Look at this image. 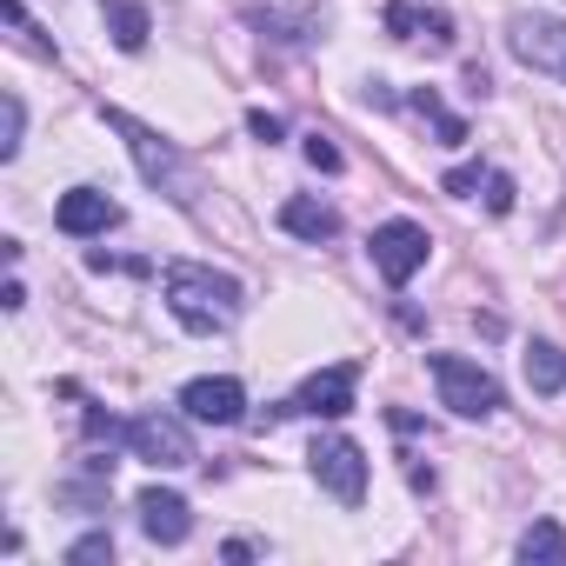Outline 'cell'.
Returning a JSON list of instances; mask_svg holds the SVG:
<instances>
[{
  "label": "cell",
  "mask_w": 566,
  "mask_h": 566,
  "mask_svg": "<svg viewBox=\"0 0 566 566\" xmlns=\"http://www.w3.org/2000/svg\"><path fill=\"white\" fill-rule=\"evenodd\" d=\"M160 287H167V314L187 327V334H227L247 307V287L233 273H213L200 260H174L160 273Z\"/></svg>",
  "instance_id": "6da1fadb"
},
{
  "label": "cell",
  "mask_w": 566,
  "mask_h": 566,
  "mask_svg": "<svg viewBox=\"0 0 566 566\" xmlns=\"http://www.w3.org/2000/svg\"><path fill=\"white\" fill-rule=\"evenodd\" d=\"M427 374H433L447 413H460V420H486V413H500V380H493L480 360H467V354H427Z\"/></svg>",
  "instance_id": "7a4b0ae2"
},
{
  "label": "cell",
  "mask_w": 566,
  "mask_h": 566,
  "mask_svg": "<svg viewBox=\"0 0 566 566\" xmlns=\"http://www.w3.org/2000/svg\"><path fill=\"white\" fill-rule=\"evenodd\" d=\"M107 127H114V134H127V154H134V167H140V180H147V187H160V193L187 200V174H180V147H174V140H160L147 120H134V114H120V107H107Z\"/></svg>",
  "instance_id": "3957f363"
},
{
  "label": "cell",
  "mask_w": 566,
  "mask_h": 566,
  "mask_svg": "<svg viewBox=\"0 0 566 566\" xmlns=\"http://www.w3.org/2000/svg\"><path fill=\"white\" fill-rule=\"evenodd\" d=\"M506 48H513L520 67H533V74H546V81L566 87V21H553V14H513L506 21Z\"/></svg>",
  "instance_id": "277c9868"
},
{
  "label": "cell",
  "mask_w": 566,
  "mask_h": 566,
  "mask_svg": "<svg viewBox=\"0 0 566 566\" xmlns=\"http://www.w3.org/2000/svg\"><path fill=\"white\" fill-rule=\"evenodd\" d=\"M367 253H374V273L387 280V287H407V280L427 266L433 240H427V227H420V220H380V227H374V240H367Z\"/></svg>",
  "instance_id": "5b68a950"
},
{
  "label": "cell",
  "mask_w": 566,
  "mask_h": 566,
  "mask_svg": "<svg viewBox=\"0 0 566 566\" xmlns=\"http://www.w3.org/2000/svg\"><path fill=\"white\" fill-rule=\"evenodd\" d=\"M120 440H127V453H134V460H147V467H160V473L193 467V433H187L174 413H134Z\"/></svg>",
  "instance_id": "8992f818"
},
{
  "label": "cell",
  "mask_w": 566,
  "mask_h": 566,
  "mask_svg": "<svg viewBox=\"0 0 566 566\" xmlns=\"http://www.w3.org/2000/svg\"><path fill=\"white\" fill-rule=\"evenodd\" d=\"M307 467H314V480H321L340 506H360V500H367V453H360V440L327 433V440H314Z\"/></svg>",
  "instance_id": "52a82bcc"
},
{
  "label": "cell",
  "mask_w": 566,
  "mask_h": 566,
  "mask_svg": "<svg viewBox=\"0 0 566 566\" xmlns=\"http://www.w3.org/2000/svg\"><path fill=\"white\" fill-rule=\"evenodd\" d=\"M354 387H360V367H354V360H340V367H321V374H307V380H301V394H294L287 407H273V420H280V413L347 420V413H354Z\"/></svg>",
  "instance_id": "ba28073f"
},
{
  "label": "cell",
  "mask_w": 566,
  "mask_h": 566,
  "mask_svg": "<svg viewBox=\"0 0 566 566\" xmlns=\"http://www.w3.org/2000/svg\"><path fill=\"white\" fill-rule=\"evenodd\" d=\"M180 407H187V420H200V427H240L247 420V394H240V380H187L180 387Z\"/></svg>",
  "instance_id": "9c48e42d"
},
{
  "label": "cell",
  "mask_w": 566,
  "mask_h": 566,
  "mask_svg": "<svg viewBox=\"0 0 566 566\" xmlns=\"http://www.w3.org/2000/svg\"><path fill=\"white\" fill-rule=\"evenodd\" d=\"M54 227H61L67 240H94V233L120 227V200H107L101 187H67L61 207H54Z\"/></svg>",
  "instance_id": "30bf717a"
},
{
  "label": "cell",
  "mask_w": 566,
  "mask_h": 566,
  "mask_svg": "<svg viewBox=\"0 0 566 566\" xmlns=\"http://www.w3.org/2000/svg\"><path fill=\"white\" fill-rule=\"evenodd\" d=\"M134 513H140V533H147L154 546H180V539L193 533L187 500H180V493H167V486H147V493L134 500Z\"/></svg>",
  "instance_id": "8fae6325"
},
{
  "label": "cell",
  "mask_w": 566,
  "mask_h": 566,
  "mask_svg": "<svg viewBox=\"0 0 566 566\" xmlns=\"http://www.w3.org/2000/svg\"><path fill=\"white\" fill-rule=\"evenodd\" d=\"M280 233H294L307 247H327L340 233V213L327 200H314V193H294V200H280Z\"/></svg>",
  "instance_id": "7c38bea8"
},
{
  "label": "cell",
  "mask_w": 566,
  "mask_h": 566,
  "mask_svg": "<svg viewBox=\"0 0 566 566\" xmlns=\"http://www.w3.org/2000/svg\"><path fill=\"white\" fill-rule=\"evenodd\" d=\"M387 34L394 41H433V48H453V21L440 8H413V0H387Z\"/></svg>",
  "instance_id": "4fadbf2b"
},
{
  "label": "cell",
  "mask_w": 566,
  "mask_h": 566,
  "mask_svg": "<svg viewBox=\"0 0 566 566\" xmlns=\"http://www.w3.org/2000/svg\"><path fill=\"white\" fill-rule=\"evenodd\" d=\"M101 21H107V34H114V48H120V54H140V48H147V34H154L147 0H101Z\"/></svg>",
  "instance_id": "5bb4252c"
},
{
  "label": "cell",
  "mask_w": 566,
  "mask_h": 566,
  "mask_svg": "<svg viewBox=\"0 0 566 566\" xmlns=\"http://www.w3.org/2000/svg\"><path fill=\"white\" fill-rule=\"evenodd\" d=\"M526 387H533L539 400L566 394V347H553V340H526Z\"/></svg>",
  "instance_id": "9a60e30c"
},
{
  "label": "cell",
  "mask_w": 566,
  "mask_h": 566,
  "mask_svg": "<svg viewBox=\"0 0 566 566\" xmlns=\"http://www.w3.org/2000/svg\"><path fill=\"white\" fill-rule=\"evenodd\" d=\"M407 107H413L420 120H433L447 147H467V120H460V114H453V107H447V101H440L433 87H413V94H407Z\"/></svg>",
  "instance_id": "2e32d148"
},
{
  "label": "cell",
  "mask_w": 566,
  "mask_h": 566,
  "mask_svg": "<svg viewBox=\"0 0 566 566\" xmlns=\"http://www.w3.org/2000/svg\"><path fill=\"white\" fill-rule=\"evenodd\" d=\"M520 559H566V533H559V520H533V526L520 533Z\"/></svg>",
  "instance_id": "e0dca14e"
},
{
  "label": "cell",
  "mask_w": 566,
  "mask_h": 566,
  "mask_svg": "<svg viewBox=\"0 0 566 566\" xmlns=\"http://www.w3.org/2000/svg\"><path fill=\"white\" fill-rule=\"evenodd\" d=\"M21 134H28V107H21V94H0V160H14V154H21Z\"/></svg>",
  "instance_id": "ac0fdd59"
},
{
  "label": "cell",
  "mask_w": 566,
  "mask_h": 566,
  "mask_svg": "<svg viewBox=\"0 0 566 566\" xmlns=\"http://www.w3.org/2000/svg\"><path fill=\"white\" fill-rule=\"evenodd\" d=\"M67 559H74V566H94V559H114V533H107V526H101V533H81V539L67 546Z\"/></svg>",
  "instance_id": "d6986e66"
},
{
  "label": "cell",
  "mask_w": 566,
  "mask_h": 566,
  "mask_svg": "<svg viewBox=\"0 0 566 566\" xmlns=\"http://www.w3.org/2000/svg\"><path fill=\"white\" fill-rule=\"evenodd\" d=\"M301 154H307V167H321V174H340V167H347V154H340L327 134H307V147H301Z\"/></svg>",
  "instance_id": "ffe728a7"
},
{
  "label": "cell",
  "mask_w": 566,
  "mask_h": 566,
  "mask_svg": "<svg viewBox=\"0 0 566 566\" xmlns=\"http://www.w3.org/2000/svg\"><path fill=\"white\" fill-rule=\"evenodd\" d=\"M0 14H8V28H14V34H21V41L34 48V54H54V48H48V41L34 34V21H28V8H21V0H0Z\"/></svg>",
  "instance_id": "44dd1931"
},
{
  "label": "cell",
  "mask_w": 566,
  "mask_h": 566,
  "mask_svg": "<svg viewBox=\"0 0 566 566\" xmlns=\"http://www.w3.org/2000/svg\"><path fill=\"white\" fill-rule=\"evenodd\" d=\"M486 213H513V180L506 174H486Z\"/></svg>",
  "instance_id": "7402d4cb"
},
{
  "label": "cell",
  "mask_w": 566,
  "mask_h": 566,
  "mask_svg": "<svg viewBox=\"0 0 566 566\" xmlns=\"http://www.w3.org/2000/svg\"><path fill=\"white\" fill-rule=\"evenodd\" d=\"M247 134L273 147V140H280V114H266V107H253V114H247Z\"/></svg>",
  "instance_id": "603a6c76"
},
{
  "label": "cell",
  "mask_w": 566,
  "mask_h": 566,
  "mask_svg": "<svg viewBox=\"0 0 566 566\" xmlns=\"http://www.w3.org/2000/svg\"><path fill=\"white\" fill-rule=\"evenodd\" d=\"M480 180H486V174H480V167H453V174H447V180H440V187H447V193H453V200H467V193H473V187H480Z\"/></svg>",
  "instance_id": "cb8c5ba5"
}]
</instances>
